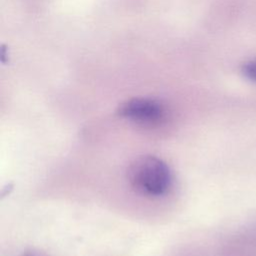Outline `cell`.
I'll use <instances>...</instances> for the list:
<instances>
[{"label": "cell", "instance_id": "obj_1", "mask_svg": "<svg viewBox=\"0 0 256 256\" xmlns=\"http://www.w3.org/2000/svg\"><path fill=\"white\" fill-rule=\"evenodd\" d=\"M127 178L138 193L152 197L164 195L172 183L169 166L162 159L152 155L134 159L128 167Z\"/></svg>", "mask_w": 256, "mask_h": 256}, {"label": "cell", "instance_id": "obj_2", "mask_svg": "<svg viewBox=\"0 0 256 256\" xmlns=\"http://www.w3.org/2000/svg\"><path fill=\"white\" fill-rule=\"evenodd\" d=\"M118 114L137 123L156 124L163 119L164 108L153 99L134 98L123 103L118 108Z\"/></svg>", "mask_w": 256, "mask_h": 256}, {"label": "cell", "instance_id": "obj_3", "mask_svg": "<svg viewBox=\"0 0 256 256\" xmlns=\"http://www.w3.org/2000/svg\"><path fill=\"white\" fill-rule=\"evenodd\" d=\"M243 74L246 78L256 83V58L245 63L243 66Z\"/></svg>", "mask_w": 256, "mask_h": 256}, {"label": "cell", "instance_id": "obj_4", "mask_svg": "<svg viewBox=\"0 0 256 256\" xmlns=\"http://www.w3.org/2000/svg\"><path fill=\"white\" fill-rule=\"evenodd\" d=\"M23 256H33V255L30 253H25V254H23Z\"/></svg>", "mask_w": 256, "mask_h": 256}]
</instances>
